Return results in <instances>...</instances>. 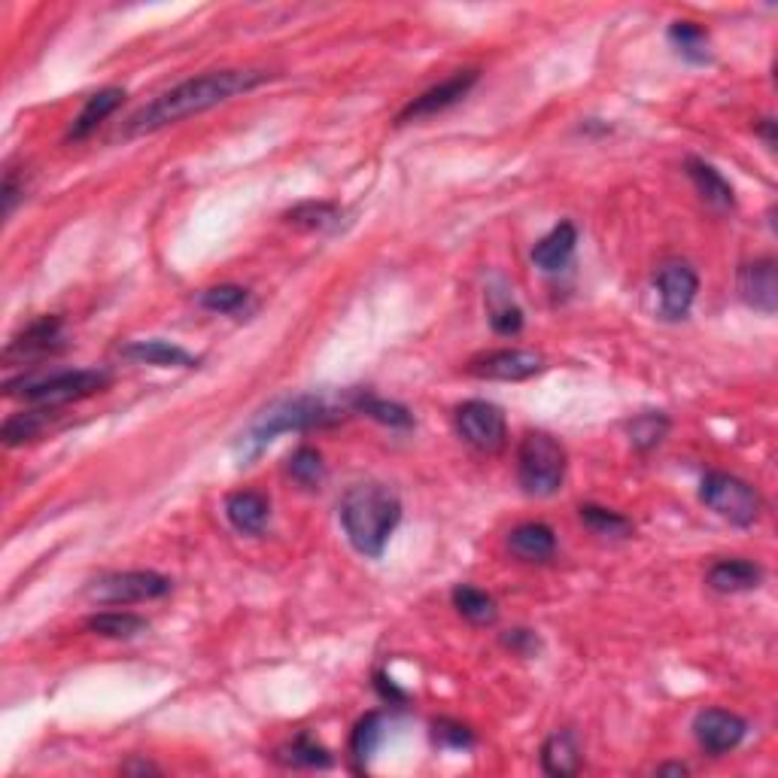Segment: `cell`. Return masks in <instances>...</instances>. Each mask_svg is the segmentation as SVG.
<instances>
[{
	"label": "cell",
	"mask_w": 778,
	"mask_h": 778,
	"mask_svg": "<svg viewBox=\"0 0 778 778\" xmlns=\"http://www.w3.org/2000/svg\"><path fill=\"white\" fill-rule=\"evenodd\" d=\"M265 79H272V73H265V70H207L201 77L186 79L180 86L161 91L156 101L140 107L125 125V135L140 137L161 131V128L183 122L189 116L214 110L219 104L232 101L235 95L253 91Z\"/></svg>",
	"instance_id": "1"
},
{
	"label": "cell",
	"mask_w": 778,
	"mask_h": 778,
	"mask_svg": "<svg viewBox=\"0 0 778 778\" xmlns=\"http://www.w3.org/2000/svg\"><path fill=\"white\" fill-rule=\"evenodd\" d=\"M353 411V393H347L341 402H332L326 395H293L280 398L262 411L253 420L247 432H240L235 444V456L240 465H253L259 460L265 447L277 441L286 432H307V429L335 426L344 420V414Z\"/></svg>",
	"instance_id": "2"
},
{
	"label": "cell",
	"mask_w": 778,
	"mask_h": 778,
	"mask_svg": "<svg viewBox=\"0 0 778 778\" xmlns=\"http://www.w3.org/2000/svg\"><path fill=\"white\" fill-rule=\"evenodd\" d=\"M338 514L353 551L368 560H381L402 520V502L384 484H356L341 499Z\"/></svg>",
	"instance_id": "3"
},
{
	"label": "cell",
	"mask_w": 778,
	"mask_h": 778,
	"mask_svg": "<svg viewBox=\"0 0 778 778\" xmlns=\"http://www.w3.org/2000/svg\"><path fill=\"white\" fill-rule=\"evenodd\" d=\"M110 372L104 368H79V372H56L46 377H22L10 381L7 395H19L24 402H35L40 407H61L79 398L104 393L110 386Z\"/></svg>",
	"instance_id": "4"
},
{
	"label": "cell",
	"mask_w": 778,
	"mask_h": 778,
	"mask_svg": "<svg viewBox=\"0 0 778 778\" xmlns=\"http://www.w3.org/2000/svg\"><path fill=\"white\" fill-rule=\"evenodd\" d=\"M518 481L526 496H553L565 481V447L548 432H526L518 447Z\"/></svg>",
	"instance_id": "5"
},
{
	"label": "cell",
	"mask_w": 778,
	"mask_h": 778,
	"mask_svg": "<svg viewBox=\"0 0 778 778\" xmlns=\"http://www.w3.org/2000/svg\"><path fill=\"white\" fill-rule=\"evenodd\" d=\"M702 505L711 508L718 518H723L733 526H751L760 518V493L755 486L727 472H709L700 484Z\"/></svg>",
	"instance_id": "6"
},
{
	"label": "cell",
	"mask_w": 778,
	"mask_h": 778,
	"mask_svg": "<svg viewBox=\"0 0 778 778\" xmlns=\"http://www.w3.org/2000/svg\"><path fill=\"white\" fill-rule=\"evenodd\" d=\"M170 578L149 572V569H135V572H110V575L95 578L86 587V597L101 605H131V602H152L170 593Z\"/></svg>",
	"instance_id": "7"
},
{
	"label": "cell",
	"mask_w": 778,
	"mask_h": 778,
	"mask_svg": "<svg viewBox=\"0 0 778 778\" xmlns=\"http://www.w3.org/2000/svg\"><path fill=\"white\" fill-rule=\"evenodd\" d=\"M456 429L474 451L481 453H499L505 447L508 423L502 407L484 398H469L456 407Z\"/></svg>",
	"instance_id": "8"
},
{
	"label": "cell",
	"mask_w": 778,
	"mask_h": 778,
	"mask_svg": "<svg viewBox=\"0 0 778 778\" xmlns=\"http://www.w3.org/2000/svg\"><path fill=\"white\" fill-rule=\"evenodd\" d=\"M474 82H477V70H456L453 77L441 79L439 86H432V89H426L420 98L407 104L405 110L395 116V125L420 122V119H432V116L451 110L474 89Z\"/></svg>",
	"instance_id": "9"
},
{
	"label": "cell",
	"mask_w": 778,
	"mask_h": 778,
	"mask_svg": "<svg viewBox=\"0 0 778 778\" xmlns=\"http://www.w3.org/2000/svg\"><path fill=\"white\" fill-rule=\"evenodd\" d=\"M660 295V314L666 319H685L700 293V277L688 262H666L654 277Z\"/></svg>",
	"instance_id": "10"
},
{
	"label": "cell",
	"mask_w": 778,
	"mask_h": 778,
	"mask_svg": "<svg viewBox=\"0 0 778 778\" xmlns=\"http://www.w3.org/2000/svg\"><path fill=\"white\" fill-rule=\"evenodd\" d=\"M544 372V356L535 351H490L469 362V374L481 381H530Z\"/></svg>",
	"instance_id": "11"
},
{
	"label": "cell",
	"mask_w": 778,
	"mask_h": 778,
	"mask_svg": "<svg viewBox=\"0 0 778 778\" xmlns=\"http://www.w3.org/2000/svg\"><path fill=\"white\" fill-rule=\"evenodd\" d=\"M693 736L700 742L702 751L709 755H727L742 745V739L748 736V721L733 715V711L723 709H706L693 718Z\"/></svg>",
	"instance_id": "12"
},
{
	"label": "cell",
	"mask_w": 778,
	"mask_h": 778,
	"mask_svg": "<svg viewBox=\"0 0 778 778\" xmlns=\"http://www.w3.org/2000/svg\"><path fill=\"white\" fill-rule=\"evenodd\" d=\"M739 298L757 314L772 316L778 311V268L772 256L745 262L739 268Z\"/></svg>",
	"instance_id": "13"
},
{
	"label": "cell",
	"mask_w": 778,
	"mask_h": 778,
	"mask_svg": "<svg viewBox=\"0 0 778 778\" xmlns=\"http://www.w3.org/2000/svg\"><path fill=\"white\" fill-rule=\"evenodd\" d=\"M61 347V319L58 316H43L31 326L24 328L22 335L7 344L3 351V360L7 362H31L43 360L49 353H56Z\"/></svg>",
	"instance_id": "14"
},
{
	"label": "cell",
	"mask_w": 778,
	"mask_h": 778,
	"mask_svg": "<svg viewBox=\"0 0 778 778\" xmlns=\"http://www.w3.org/2000/svg\"><path fill=\"white\" fill-rule=\"evenodd\" d=\"M122 360L140 362V365H156V368H198V356L183 351L177 344L161 338L131 341L122 347Z\"/></svg>",
	"instance_id": "15"
},
{
	"label": "cell",
	"mask_w": 778,
	"mask_h": 778,
	"mask_svg": "<svg viewBox=\"0 0 778 778\" xmlns=\"http://www.w3.org/2000/svg\"><path fill=\"white\" fill-rule=\"evenodd\" d=\"M226 518L237 532L244 535H262L265 523L272 518V505L268 499L256 493V490H240L226 499Z\"/></svg>",
	"instance_id": "16"
},
{
	"label": "cell",
	"mask_w": 778,
	"mask_h": 778,
	"mask_svg": "<svg viewBox=\"0 0 778 778\" xmlns=\"http://www.w3.org/2000/svg\"><path fill=\"white\" fill-rule=\"evenodd\" d=\"M508 551L523 563H544L557 553V535L548 523H520L508 535Z\"/></svg>",
	"instance_id": "17"
},
{
	"label": "cell",
	"mask_w": 778,
	"mask_h": 778,
	"mask_svg": "<svg viewBox=\"0 0 778 778\" xmlns=\"http://www.w3.org/2000/svg\"><path fill=\"white\" fill-rule=\"evenodd\" d=\"M575 244L578 228L572 226V223H560L551 235H544L542 240L535 244V249H532V265L542 268L544 274L563 272L565 265H569V259H572V253H575Z\"/></svg>",
	"instance_id": "18"
},
{
	"label": "cell",
	"mask_w": 778,
	"mask_h": 778,
	"mask_svg": "<svg viewBox=\"0 0 778 778\" xmlns=\"http://www.w3.org/2000/svg\"><path fill=\"white\" fill-rule=\"evenodd\" d=\"M688 177L697 186V193L715 210H730L736 204L733 186L723 180V174L702 158H688Z\"/></svg>",
	"instance_id": "19"
},
{
	"label": "cell",
	"mask_w": 778,
	"mask_h": 778,
	"mask_svg": "<svg viewBox=\"0 0 778 778\" xmlns=\"http://www.w3.org/2000/svg\"><path fill=\"white\" fill-rule=\"evenodd\" d=\"M709 587L718 593H748L764 581V569L751 560H721L709 569Z\"/></svg>",
	"instance_id": "20"
},
{
	"label": "cell",
	"mask_w": 778,
	"mask_h": 778,
	"mask_svg": "<svg viewBox=\"0 0 778 778\" xmlns=\"http://www.w3.org/2000/svg\"><path fill=\"white\" fill-rule=\"evenodd\" d=\"M542 769L557 778L575 776L581 769V742L572 730H557L542 745Z\"/></svg>",
	"instance_id": "21"
},
{
	"label": "cell",
	"mask_w": 778,
	"mask_h": 778,
	"mask_svg": "<svg viewBox=\"0 0 778 778\" xmlns=\"http://www.w3.org/2000/svg\"><path fill=\"white\" fill-rule=\"evenodd\" d=\"M122 101H125V89H116V86L95 91L89 101H86V107H82V114H79L77 119H73V125H70L68 140L77 144V140H86L89 135H95V131H98V125L114 114L116 107H119Z\"/></svg>",
	"instance_id": "22"
},
{
	"label": "cell",
	"mask_w": 778,
	"mask_h": 778,
	"mask_svg": "<svg viewBox=\"0 0 778 778\" xmlns=\"http://www.w3.org/2000/svg\"><path fill=\"white\" fill-rule=\"evenodd\" d=\"M353 411H360V414L377 420V423H384V426H393V429L414 426V414H411L405 405L377 398V395L365 393V390H356V393H353Z\"/></svg>",
	"instance_id": "23"
},
{
	"label": "cell",
	"mask_w": 778,
	"mask_h": 778,
	"mask_svg": "<svg viewBox=\"0 0 778 778\" xmlns=\"http://www.w3.org/2000/svg\"><path fill=\"white\" fill-rule=\"evenodd\" d=\"M86 630L104 636V639H135V636L149 630V623L147 618L128 614V611H101V614H91L86 621Z\"/></svg>",
	"instance_id": "24"
},
{
	"label": "cell",
	"mask_w": 778,
	"mask_h": 778,
	"mask_svg": "<svg viewBox=\"0 0 778 778\" xmlns=\"http://www.w3.org/2000/svg\"><path fill=\"white\" fill-rule=\"evenodd\" d=\"M453 605H456V611L463 614L465 621H472L474 627H490V623H496L499 618L493 597L484 593V590H477V587H456V590H453Z\"/></svg>",
	"instance_id": "25"
},
{
	"label": "cell",
	"mask_w": 778,
	"mask_h": 778,
	"mask_svg": "<svg viewBox=\"0 0 778 778\" xmlns=\"http://www.w3.org/2000/svg\"><path fill=\"white\" fill-rule=\"evenodd\" d=\"M283 219L295 228H305V232H328V228L341 226V207L328 201H305L286 210Z\"/></svg>",
	"instance_id": "26"
},
{
	"label": "cell",
	"mask_w": 778,
	"mask_h": 778,
	"mask_svg": "<svg viewBox=\"0 0 778 778\" xmlns=\"http://www.w3.org/2000/svg\"><path fill=\"white\" fill-rule=\"evenodd\" d=\"M384 733H386V718L381 715V711H372V715H365V718L356 723V730H353L351 736V757L356 760V769H362L368 760H372L374 751H377V745L384 742Z\"/></svg>",
	"instance_id": "27"
},
{
	"label": "cell",
	"mask_w": 778,
	"mask_h": 778,
	"mask_svg": "<svg viewBox=\"0 0 778 778\" xmlns=\"http://www.w3.org/2000/svg\"><path fill=\"white\" fill-rule=\"evenodd\" d=\"M49 411H56V407H37V411L12 414V417L3 423V444H7V447H19L24 441L40 439L46 432V426H49V420H52Z\"/></svg>",
	"instance_id": "28"
},
{
	"label": "cell",
	"mask_w": 778,
	"mask_h": 778,
	"mask_svg": "<svg viewBox=\"0 0 778 778\" xmlns=\"http://www.w3.org/2000/svg\"><path fill=\"white\" fill-rule=\"evenodd\" d=\"M578 518H581L587 530L597 532L602 539H630L632 535V520L602 505H581L578 508Z\"/></svg>",
	"instance_id": "29"
},
{
	"label": "cell",
	"mask_w": 778,
	"mask_h": 778,
	"mask_svg": "<svg viewBox=\"0 0 778 778\" xmlns=\"http://www.w3.org/2000/svg\"><path fill=\"white\" fill-rule=\"evenodd\" d=\"M277 760L286 767H307V769H326L332 767V755L319 742H314L311 736H295L293 742L283 745L277 751Z\"/></svg>",
	"instance_id": "30"
},
{
	"label": "cell",
	"mask_w": 778,
	"mask_h": 778,
	"mask_svg": "<svg viewBox=\"0 0 778 778\" xmlns=\"http://www.w3.org/2000/svg\"><path fill=\"white\" fill-rule=\"evenodd\" d=\"M669 40L678 49V56L688 58L690 65H706L709 61V35L697 22H676L669 28Z\"/></svg>",
	"instance_id": "31"
},
{
	"label": "cell",
	"mask_w": 778,
	"mask_h": 778,
	"mask_svg": "<svg viewBox=\"0 0 778 778\" xmlns=\"http://www.w3.org/2000/svg\"><path fill=\"white\" fill-rule=\"evenodd\" d=\"M666 432H669V417L660 411H644L627 423V435H630V444L636 451H654L666 439Z\"/></svg>",
	"instance_id": "32"
},
{
	"label": "cell",
	"mask_w": 778,
	"mask_h": 778,
	"mask_svg": "<svg viewBox=\"0 0 778 778\" xmlns=\"http://www.w3.org/2000/svg\"><path fill=\"white\" fill-rule=\"evenodd\" d=\"M289 474H293L295 484L307 486V490H314V486L323 484V477H326V465H323L319 451H314V447H298V451L289 456Z\"/></svg>",
	"instance_id": "33"
},
{
	"label": "cell",
	"mask_w": 778,
	"mask_h": 778,
	"mask_svg": "<svg viewBox=\"0 0 778 778\" xmlns=\"http://www.w3.org/2000/svg\"><path fill=\"white\" fill-rule=\"evenodd\" d=\"M249 293L244 286H235V283H223V286H210L201 293V307L210 311V314H237L240 307L247 305Z\"/></svg>",
	"instance_id": "34"
},
{
	"label": "cell",
	"mask_w": 778,
	"mask_h": 778,
	"mask_svg": "<svg viewBox=\"0 0 778 778\" xmlns=\"http://www.w3.org/2000/svg\"><path fill=\"white\" fill-rule=\"evenodd\" d=\"M490 326H493V332L496 335H518L520 328H523V311H520L511 298H505L502 305H499L496 298L490 295Z\"/></svg>",
	"instance_id": "35"
},
{
	"label": "cell",
	"mask_w": 778,
	"mask_h": 778,
	"mask_svg": "<svg viewBox=\"0 0 778 778\" xmlns=\"http://www.w3.org/2000/svg\"><path fill=\"white\" fill-rule=\"evenodd\" d=\"M435 742H439L441 748H472L474 736L463 723L439 721L435 723Z\"/></svg>",
	"instance_id": "36"
},
{
	"label": "cell",
	"mask_w": 778,
	"mask_h": 778,
	"mask_svg": "<svg viewBox=\"0 0 778 778\" xmlns=\"http://www.w3.org/2000/svg\"><path fill=\"white\" fill-rule=\"evenodd\" d=\"M24 198V180L16 170H7L3 177V189H0V201H3V219H10L16 214V207Z\"/></svg>",
	"instance_id": "37"
},
{
	"label": "cell",
	"mask_w": 778,
	"mask_h": 778,
	"mask_svg": "<svg viewBox=\"0 0 778 778\" xmlns=\"http://www.w3.org/2000/svg\"><path fill=\"white\" fill-rule=\"evenodd\" d=\"M502 644L511 648V651L520 657H535L539 654V648H542L539 636L532 630H508L505 636H502Z\"/></svg>",
	"instance_id": "38"
},
{
	"label": "cell",
	"mask_w": 778,
	"mask_h": 778,
	"mask_svg": "<svg viewBox=\"0 0 778 778\" xmlns=\"http://www.w3.org/2000/svg\"><path fill=\"white\" fill-rule=\"evenodd\" d=\"M374 688L381 690V697H384V702H390V706H398V702H405L407 700V693L405 690H398L390 681L386 676H377V681H374Z\"/></svg>",
	"instance_id": "39"
},
{
	"label": "cell",
	"mask_w": 778,
	"mask_h": 778,
	"mask_svg": "<svg viewBox=\"0 0 778 778\" xmlns=\"http://www.w3.org/2000/svg\"><path fill=\"white\" fill-rule=\"evenodd\" d=\"M125 776H158L161 769L156 767V764H149V760H140V757H135V760H128L122 767Z\"/></svg>",
	"instance_id": "40"
},
{
	"label": "cell",
	"mask_w": 778,
	"mask_h": 778,
	"mask_svg": "<svg viewBox=\"0 0 778 778\" xmlns=\"http://www.w3.org/2000/svg\"><path fill=\"white\" fill-rule=\"evenodd\" d=\"M757 131L767 140V147H776V122L772 119H764V122L757 125Z\"/></svg>",
	"instance_id": "41"
},
{
	"label": "cell",
	"mask_w": 778,
	"mask_h": 778,
	"mask_svg": "<svg viewBox=\"0 0 778 778\" xmlns=\"http://www.w3.org/2000/svg\"><path fill=\"white\" fill-rule=\"evenodd\" d=\"M657 776H688V767L685 764H666V767H657Z\"/></svg>",
	"instance_id": "42"
}]
</instances>
